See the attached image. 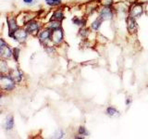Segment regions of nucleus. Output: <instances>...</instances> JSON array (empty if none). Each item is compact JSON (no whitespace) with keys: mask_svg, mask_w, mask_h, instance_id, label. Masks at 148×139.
Returning <instances> with one entry per match:
<instances>
[{"mask_svg":"<svg viewBox=\"0 0 148 139\" xmlns=\"http://www.w3.org/2000/svg\"><path fill=\"white\" fill-rule=\"evenodd\" d=\"M11 50L3 39L0 38V58H9L11 57Z\"/></svg>","mask_w":148,"mask_h":139,"instance_id":"1","label":"nucleus"},{"mask_svg":"<svg viewBox=\"0 0 148 139\" xmlns=\"http://www.w3.org/2000/svg\"><path fill=\"white\" fill-rule=\"evenodd\" d=\"M11 37H13L14 39L18 42H21V43H22V42H24L27 38V32L23 30H17L11 35Z\"/></svg>","mask_w":148,"mask_h":139,"instance_id":"2","label":"nucleus"},{"mask_svg":"<svg viewBox=\"0 0 148 139\" xmlns=\"http://www.w3.org/2000/svg\"><path fill=\"white\" fill-rule=\"evenodd\" d=\"M51 38L55 42L56 44H59L60 42L62 41L63 38V32L62 30L57 29V30H53L52 34H51Z\"/></svg>","mask_w":148,"mask_h":139,"instance_id":"3","label":"nucleus"},{"mask_svg":"<svg viewBox=\"0 0 148 139\" xmlns=\"http://www.w3.org/2000/svg\"><path fill=\"white\" fill-rule=\"evenodd\" d=\"M8 31H9V36H11L14 32L18 30V26L16 24L15 19H9L8 21Z\"/></svg>","mask_w":148,"mask_h":139,"instance_id":"4","label":"nucleus"},{"mask_svg":"<svg viewBox=\"0 0 148 139\" xmlns=\"http://www.w3.org/2000/svg\"><path fill=\"white\" fill-rule=\"evenodd\" d=\"M143 13V8L140 6V5H135L133 6L131 9V15L132 18H136L141 16V14Z\"/></svg>","mask_w":148,"mask_h":139,"instance_id":"5","label":"nucleus"},{"mask_svg":"<svg viewBox=\"0 0 148 139\" xmlns=\"http://www.w3.org/2000/svg\"><path fill=\"white\" fill-rule=\"evenodd\" d=\"M39 30V25L38 23H36L34 21L30 22L29 24L27 25V31L28 32H31V34H36Z\"/></svg>","mask_w":148,"mask_h":139,"instance_id":"6","label":"nucleus"},{"mask_svg":"<svg viewBox=\"0 0 148 139\" xmlns=\"http://www.w3.org/2000/svg\"><path fill=\"white\" fill-rule=\"evenodd\" d=\"M100 17L102 20H109L112 17V12H111L109 8H105L101 11Z\"/></svg>","mask_w":148,"mask_h":139,"instance_id":"7","label":"nucleus"},{"mask_svg":"<svg viewBox=\"0 0 148 139\" xmlns=\"http://www.w3.org/2000/svg\"><path fill=\"white\" fill-rule=\"evenodd\" d=\"M51 34H52V32H51L49 30H45L43 31L40 34L39 37H40V40L41 41H46L48 40L50 37H51Z\"/></svg>","mask_w":148,"mask_h":139,"instance_id":"8","label":"nucleus"},{"mask_svg":"<svg viewBox=\"0 0 148 139\" xmlns=\"http://www.w3.org/2000/svg\"><path fill=\"white\" fill-rule=\"evenodd\" d=\"M128 29L131 32H133L134 30L136 29V23H135V21L133 20L132 17L130 18L129 21H128Z\"/></svg>","mask_w":148,"mask_h":139,"instance_id":"9","label":"nucleus"},{"mask_svg":"<svg viewBox=\"0 0 148 139\" xmlns=\"http://www.w3.org/2000/svg\"><path fill=\"white\" fill-rule=\"evenodd\" d=\"M64 19V15L61 11H56L54 14H53V20L55 21H62Z\"/></svg>","mask_w":148,"mask_h":139,"instance_id":"10","label":"nucleus"},{"mask_svg":"<svg viewBox=\"0 0 148 139\" xmlns=\"http://www.w3.org/2000/svg\"><path fill=\"white\" fill-rule=\"evenodd\" d=\"M13 124H14V120H13V117H9L6 120V129L7 130H11L13 128Z\"/></svg>","mask_w":148,"mask_h":139,"instance_id":"11","label":"nucleus"},{"mask_svg":"<svg viewBox=\"0 0 148 139\" xmlns=\"http://www.w3.org/2000/svg\"><path fill=\"white\" fill-rule=\"evenodd\" d=\"M106 113H108L109 116H116L118 115V110L116 109L115 108H113V107H109V108H108V109H106Z\"/></svg>","mask_w":148,"mask_h":139,"instance_id":"12","label":"nucleus"},{"mask_svg":"<svg viewBox=\"0 0 148 139\" xmlns=\"http://www.w3.org/2000/svg\"><path fill=\"white\" fill-rule=\"evenodd\" d=\"M45 2L47 5L51 7H55V6H58V5L61 4V0H45Z\"/></svg>","mask_w":148,"mask_h":139,"instance_id":"13","label":"nucleus"},{"mask_svg":"<svg viewBox=\"0 0 148 139\" xmlns=\"http://www.w3.org/2000/svg\"><path fill=\"white\" fill-rule=\"evenodd\" d=\"M102 21H103V20H102V19L100 18L99 20L97 19V20H96L95 21L92 22V29H94V30H98V29H99V27H100V25H101Z\"/></svg>","mask_w":148,"mask_h":139,"instance_id":"14","label":"nucleus"},{"mask_svg":"<svg viewBox=\"0 0 148 139\" xmlns=\"http://www.w3.org/2000/svg\"><path fill=\"white\" fill-rule=\"evenodd\" d=\"M49 27L52 30H57V29H59L60 28V24H59L58 21H52V22L49 23Z\"/></svg>","mask_w":148,"mask_h":139,"instance_id":"15","label":"nucleus"},{"mask_svg":"<svg viewBox=\"0 0 148 139\" xmlns=\"http://www.w3.org/2000/svg\"><path fill=\"white\" fill-rule=\"evenodd\" d=\"M79 133L80 134H84V136H87L88 134V132L86 131V129L84 127L81 126L80 128H79Z\"/></svg>","mask_w":148,"mask_h":139,"instance_id":"16","label":"nucleus"},{"mask_svg":"<svg viewBox=\"0 0 148 139\" xmlns=\"http://www.w3.org/2000/svg\"><path fill=\"white\" fill-rule=\"evenodd\" d=\"M18 53H20V49H18V48H15V49L13 50V56H14V58H15L16 60H18Z\"/></svg>","mask_w":148,"mask_h":139,"instance_id":"17","label":"nucleus"},{"mask_svg":"<svg viewBox=\"0 0 148 139\" xmlns=\"http://www.w3.org/2000/svg\"><path fill=\"white\" fill-rule=\"evenodd\" d=\"M34 0H23V2L24 3H26V4H30V3H32Z\"/></svg>","mask_w":148,"mask_h":139,"instance_id":"18","label":"nucleus"}]
</instances>
